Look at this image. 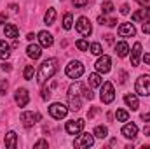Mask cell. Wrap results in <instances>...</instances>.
Returning a JSON list of instances; mask_svg holds the SVG:
<instances>
[{
	"instance_id": "cell-1",
	"label": "cell",
	"mask_w": 150,
	"mask_h": 149,
	"mask_svg": "<svg viewBox=\"0 0 150 149\" xmlns=\"http://www.w3.org/2000/svg\"><path fill=\"white\" fill-rule=\"evenodd\" d=\"M58 70V60L56 58H49L45 60L42 65H40V70H38V84H44L47 79H51L52 75L56 74Z\"/></svg>"
},
{
	"instance_id": "cell-2",
	"label": "cell",
	"mask_w": 150,
	"mask_h": 149,
	"mask_svg": "<svg viewBox=\"0 0 150 149\" xmlns=\"http://www.w3.org/2000/svg\"><path fill=\"white\" fill-rule=\"evenodd\" d=\"M79 91H80V84H72L70 90H68V102H70V109L72 111H79L82 107Z\"/></svg>"
},
{
	"instance_id": "cell-3",
	"label": "cell",
	"mask_w": 150,
	"mask_h": 149,
	"mask_svg": "<svg viewBox=\"0 0 150 149\" xmlns=\"http://www.w3.org/2000/svg\"><path fill=\"white\" fill-rule=\"evenodd\" d=\"M136 93L142 97H149L150 95V75H140L136 79Z\"/></svg>"
},
{
	"instance_id": "cell-4",
	"label": "cell",
	"mask_w": 150,
	"mask_h": 149,
	"mask_svg": "<svg viewBox=\"0 0 150 149\" xmlns=\"http://www.w3.org/2000/svg\"><path fill=\"white\" fill-rule=\"evenodd\" d=\"M75 30H77L82 37H89L91 32H93V27H91V23H89V19H87L86 16H80V18L77 19V23H75Z\"/></svg>"
},
{
	"instance_id": "cell-5",
	"label": "cell",
	"mask_w": 150,
	"mask_h": 149,
	"mask_svg": "<svg viewBox=\"0 0 150 149\" xmlns=\"http://www.w3.org/2000/svg\"><path fill=\"white\" fill-rule=\"evenodd\" d=\"M101 102L103 104H112L113 98H115V91H113V84L110 81H107V82H103L101 84Z\"/></svg>"
},
{
	"instance_id": "cell-6",
	"label": "cell",
	"mask_w": 150,
	"mask_h": 149,
	"mask_svg": "<svg viewBox=\"0 0 150 149\" xmlns=\"http://www.w3.org/2000/svg\"><path fill=\"white\" fill-rule=\"evenodd\" d=\"M82 74H84V65L80 62H70L67 65V75L70 79H79Z\"/></svg>"
},
{
	"instance_id": "cell-7",
	"label": "cell",
	"mask_w": 150,
	"mask_h": 149,
	"mask_svg": "<svg viewBox=\"0 0 150 149\" xmlns=\"http://www.w3.org/2000/svg\"><path fill=\"white\" fill-rule=\"evenodd\" d=\"M67 112H68V107L63 105V104H59V102H56V104H52V105L49 107V114H51L54 119H61V117H65Z\"/></svg>"
},
{
	"instance_id": "cell-8",
	"label": "cell",
	"mask_w": 150,
	"mask_h": 149,
	"mask_svg": "<svg viewBox=\"0 0 150 149\" xmlns=\"http://www.w3.org/2000/svg\"><path fill=\"white\" fill-rule=\"evenodd\" d=\"M94 144V135H91V133H82V135H79V139H75L74 146L75 148H91Z\"/></svg>"
},
{
	"instance_id": "cell-9",
	"label": "cell",
	"mask_w": 150,
	"mask_h": 149,
	"mask_svg": "<svg viewBox=\"0 0 150 149\" xmlns=\"http://www.w3.org/2000/svg\"><path fill=\"white\" fill-rule=\"evenodd\" d=\"M65 130L70 133V135H79L82 130H84V119H72L67 123Z\"/></svg>"
},
{
	"instance_id": "cell-10",
	"label": "cell",
	"mask_w": 150,
	"mask_h": 149,
	"mask_svg": "<svg viewBox=\"0 0 150 149\" xmlns=\"http://www.w3.org/2000/svg\"><path fill=\"white\" fill-rule=\"evenodd\" d=\"M14 100H16V104H18L19 107H25V105H28V102H30V95H28V91H26L25 88H18V90H16V95H14Z\"/></svg>"
},
{
	"instance_id": "cell-11",
	"label": "cell",
	"mask_w": 150,
	"mask_h": 149,
	"mask_svg": "<svg viewBox=\"0 0 150 149\" xmlns=\"http://www.w3.org/2000/svg\"><path fill=\"white\" fill-rule=\"evenodd\" d=\"M40 114H37V112H23L21 114V121H23V125L26 126V128H30V126H33L37 121H40Z\"/></svg>"
},
{
	"instance_id": "cell-12",
	"label": "cell",
	"mask_w": 150,
	"mask_h": 149,
	"mask_svg": "<svg viewBox=\"0 0 150 149\" xmlns=\"http://www.w3.org/2000/svg\"><path fill=\"white\" fill-rule=\"evenodd\" d=\"M110 65H112V60H110V56H107V54H103L98 62H96V70L100 72V74H107L108 70H110Z\"/></svg>"
},
{
	"instance_id": "cell-13",
	"label": "cell",
	"mask_w": 150,
	"mask_h": 149,
	"mask_svg": "<svg viewBox=\"0 0 150 149\" xmlns=\"http://www.w3.org/2000/svg\"><path fill=\"white\" fill-rule=\"evenodd\" d=\"M119 35H122V37H134V35H136L134 25H133V23H122V25L119 27Z\"/></svg>"
},
{
	"instance_id": "cell-14",
	"label": "cell",
	"mask_w": 150,
	"mask_h": 149,
	"mask_svg": "<svg viewBox=\"0 0 150 149\" xmlns=\"http://www.w3.org/2000/svg\"><path fill=\"white\" fill-rule=\"evenodd\" d=\"M122 135L126 137V139H136V135H138V126L134 125V123H127V125H124L122 126Z\"/></svg>"
},
{
	"instance_id": "cell-15",
	"label": "cell",
	"mask_w": 150,
	"mask_h": 149,
	"mask_svg": "<svg viewBox=\"0 0 150 149\" xmlns=\"http://www.w3.org/2000/svg\"><path fill=\"white\" fill-rule=\"evenodd\" d=\"M140 56H142V44L136 42L133 46V51H131V65L133 67H138L140 65Z\"/></svg>"
},
{
	"instance_id": "cell-16",
	"label": "cell",
	"mask_w": 150,
	"mask_h": 149,
	"mask_svg": "<svg viewBox=\"0 0 150 149\" xmlns=\"http://www.w3.org/2000/svg\"><path fill=\"white\" fill-rule=\"evenodd\" d=\"M38 42H40V46H42V47H51V46H52V42H54V39H52V35H51L49 32L42 30V32L38 34Z\"/></svg>"
},
{
	"instance_id": "cell-17",
	"label": "cell",
	"mask_w": 150,
	"mask_h": 149,
	"mask_svg": "<svg viewBox=\"0 0 150 149\" xmlns=\"http://www.w3.org/2000/svg\"><path fill=\"white\" fill-rule=\"evenodd\" d=\"M149 18H150V5L140 9V11H136V12L133 14V21H145V19H149Z\"/></svg>"
},
{
	"instance_id": "cell-18",
	"label": "cell",
	"mask_w": 150,
	"mask_h": 149,
	"mask_svg": "<svg viewBox=\"0 0 150 149\" xmlns=\"http://www.w3.org/2000/svg\"><path fill=\"white\" fill-rule=\"evenodd\" d=\"M16 146H18V135H16V132H9L5 135V148L16 149Z\"/></svg>"
},
{
	"instance_id": "cell-19",
	"label": "cell",
	"mask_w": 150,
	"mask_h": 149,
	"mask_svg": "<svg viewBox=\"0 0 150 149\" xmlns=\"http://www.w3.org/2000/svg\"><path fill=\"white\" fill-rule=\"evenodd\" d=\"M26 54H28L30 58H33V60H38V58H40V54H42L40 46H37V44H30V46L26 47Z\"/></svg>"
},
{
	"instance_id": "cell-20",
	"label": "cell",
	"mask_w": 150,
	"mask_h": 149,
	"mask_svg": "<svg viewBox=\"0 0 150 149\" xmlns=\"http://www.w3.org/2000/svg\"><path fill=\"white\" fill-rule=\"evenodd\" d=\"M115 53H117V56H120V58L127 56V53H129L127 42H117V44H115Z\"/></svg>"
},
{
	"instance_id": "cell-21",
	"label": "cell",
	"mask_w": 150,
	"mask_h": 149,
	"mask_svg": "<svg viewBox=\"0 0 150 149\" xmlns=\"http://www.w3.org/2000/svg\"><path fill=\"white\" fill-rule=\"evenodd\" d=\"M124 102H126L127 107H131V111H136L138 105H140V104H138V97L133 95V93H131V95H126V97H124Z\"/></svg>"
},
{
	"instance_id": "cell-22",
	"label": "cell",
	"mask_w": 150,
	"mask_h": 149,
	"mask_svg": "<svg viewBox=\"0 0 150 149\" xmlns=\"http://www.w3.org/2000/svg\"><path fill=\"white\" fill-rule=\"evenodd\" d=\"M4 34H5V37L18 39V35H19V30H18V27H16V25H5Z\"/></svg>"
},
{
	"instance_id": "cell-23",
	"label": "cell",
	"mask_w": 150,
	"mask_h": 149,
	"mask_svg": "<svg viewBox=\"0 0 150 149\" xmlns=\"http://www.w3.org/2000/svg\"><path fill=\"white\" fill-rule=\"evenodd\" d=\"M9 56H11V46L5 40H0V58L2 60H7Z\"/></svg>"
},
{
	"instance_id": "cell-24",
	"label": "cell",
	"mask_w": 150,
	"mask_h": 149,
	"mask_svg": "<svg viewBox=\"0 0 150 149\" xmlns=\"http://www.w3.org/2000/svg\"><path fill=\"white\" fill-rule=\"evenodd\" d=\"M101 84H103V79H101L100 74H91L89 75V86L98 88V86H101Z\"/></svg>"
},
{
	"instance_id": "cell-25",
	"label": "cell",
	"mask_w": 150,
	"mask_h": 149,
	"mask_svg": "<svg viewBox=\"0 0 150 149\" xmlns=\"http://www.w3.org/2000/svg\"><path fill=\"white\" fill-rule=\"evenodd\" d=\"M45 25H52L54 23V19H56V9H47V12H45Z\"/></svg>"
},
{
	"instance_id": "cell-26",
	"label": "cell",
	"mask_w": 150,
	"mask_h": 149,
	"mask_svg": "<svg viewBox=\"0 0 150 149\" xmlns=\"http://www.w3.org/2000/svg\"><path fill=\"white\" fill-rule=\"evenodd\" d=\"M107 135H108V128H107V126H96V128H94V137L105 139Z\"/></svg>"
},
{
	"instance_id": "cell-27",
	"label": "cell",
	"mask_w": 150,
	"mask_h": 149,
	"mask_svg": "<svg viewBox=\"0 0 150 149\" xmlns=\"http://www.w3.org/2000/svg\"><path fill=\"white\" fill-rule=\"evenodd\" d=\"M72 23H74V18H72L70 12H67L65 18H63V28H65V30H70V28H72Z\"/></svg>"
},
{
	"instance_id": "cell-28",
	"label": "cell",
	"mask_w": 150,
	"mask_h": 149,
	"mask_svg": "<svg viewBox=\"0 0 150 149\" xmlns=\"http://www.w3.org/2000/svg\"><path fill=\"white\" fill-rule=\"evenodd\" d=\"M89 51H91L93 54H101V53H103V47H101L100 42H93V44L89 46Z\"/></svg>"
},
{
	"instance_id": "cell-29",
	"label": "cell",
	"mask_w": 150,
	"mask_h": 149,
	"mask_svg": "<svg viewBox=\"0 0 150 149\" xmlns=\"http://www.w3.org/2000/svg\"><path fill=\"white\" fill-rule=\"evenodd\" d=\"M101 11H103V14H110L113 11V4L110 0H107V2H103L101 4Z\"/></svg>"
},
{
	"instance_id": "cell-30",
	"label": "cell",
	"mask_w": 150,
	"mask_h": 149,
	"mask_svg": "<svg viewBox=\"0 0 150 149\" xmlns=\"http://www.w3.org/2000/svg\"><path fill=\"white\" fill-rule=\"evenodd\" d=\"M115 117H117V121H127L129 119V114L124 111V109H119V111L115 112Z\"/></svg>"
},
{
	"instance_id": "cell-31",
	"label": "cell",
	"mask_w": 150,
	"mask_h": 149,
	"mask_svg": "<svg viewBox=\"0 0 150 149\" xmlns=\"http://www.w3.org/2000/svg\"><path fill=\"white\" fill-rule=\"evenodd\" d=\"M25 79H26V81H30V79H33V75H35V70H33V67H32V65H26V67H25Z\"/></svg>"
},
{
	"instance_id": "cell-32",
	"label": "cell",
	"mask_w": 150,
	"mask_h": 149,
	"mask_svg": "<svg viewBox=\"0 0 150 149\" xmlns=\"http://www.w3.org/2000/svg\"><path fill=\"white\" fill-rule=\"evenodd\" d=\"M75 46H77V49H80V51H87V49H89V42H87V40H84V39L77 40V42H75Z\"/></svg>"
},
{
	"instance_id": "cell-33",
	"label": "cell",
	"mask_w": 150,
	"mask_h": 149,
	"mask_svg": "<svg viewBox=\"0 0 150 149\" xmlns=\"http://www.w3.org/2000/svg\"><path fill=\"white\" fill-rule=\"evenodd\" d=\"M142 30H143V34H150V19H145V21H143Z\"/></svg>"
},
{
	"instance_id": "cell-34",
	"label": "cell",
	"mask_w": 150,
	"mask_h": 149,
	"mask_svg": "<svg viewBox=\"0 0 150 149\" xmlns=\"http://www.w3.org/2000/svg\"><path fill=\"white\" fill-rule=\"evenodd\" d=\"M42 98H44V100H49V98H51V90H49V88H44V90H42Z\"/></svg>"
},
{
	"instance_id": "cell-35",
	"label": "cell",
	"mask_w": 150,
	"mask_h": 149,
	"mask_svg": "<svg viewBox=\"0 0 150 149\" xmlns=\"http://www.w3.org/2000/svg\"><path fill=\"white\" fill-rule=\"evenodd\" d=\"M75 7H86L87 5V0H72Z\"/></svg>"
},
{
	"instance_id": "cell-36",
	"label": "cell",
	"mask_w": 150,
	"mask_h": 149,
	"mask_svg": "<svg viewBox=\"0 0 150 149\" xmlns=\"http://www.w3.org/2000/svg\"><path fill=\"white\" fill-rule=\"evenodd\" d=\"M84 97H86L87 100H93V98H94V95H93L91 90H84Z\"/></svg>"
},
{
	"instance_id": "cell-37",
	"label": "cell",
	"mask_w": 150,
	"mask_h": 149,
	"mask_svg": "<svg viewBox=\"0 0 150 149\" xmlns=\"http://www.w3.org/2000/svg\"><path fill=\"white\" fill-rule=\"evenodd\" d=\"M33 148H47V140H38L33 144Z\"/></svg>"
},
{
	"instance_id": "cell-38",
	"label": "cell",
	"mask_w": 150,
	"mask_h": 149,
	"mask_svg": "<svg viewBox=\"0 0 150 149\" xmlns=\"http://www.w3.org/2000/svg\"><path fill=\"white\" fill-rule=\"evenodd\" d=\"M98 23H100V25H108V19H107L105 16H100V18H98Z\"/></svg>"
},
{
	"instance_id": "cell-39",
	"label": "cell",
	"mask_w": 150,
	"mask_h": 149,
	"mask_svg": "<svg viewBox=\"0 0 150 149\" xmlns=\"http://www.w3.org/2000/svg\"><path fill=\"white\" fill-rule=\"evenodd\" d=\"M2 70H5V72H11V70H12V67H11L9 63H2Z\"/></svg>"
},
{
	"instance_id": "cell-40",
	"label": "cell",
	"mask_w": 150,
	"mask_h": 149,
	"mask_svg": "<svg viewBox=\"0 0 150 149\" xmlns=\"http://www.w3.org/2000/svg\"><path fill=\"white\" fill-rule=\"evenodd\" d=\"M0 91H2V95H5V91H7V82H5V81L0 84Z\"/></svg>"
},
{
	"instance_id": "cell-41",
	"label": "cell",
	"mask_w": 150,
	"mask_h": 149,
	"mask_svg": "<svg viewBox=\"0 0 150 149\" xmlns=\"http://www.w3.org/2000/svg\"><path fill=\"white\" fill-rule=\"evenodd\" d=\"M120 12L122 14H129V5H122L120 7Z\"/></svg>"
},
{
	"instance_id": "cell-42",
	"label": "cell",
	"mask_w": 150,
	"mask_h": 149,
	"mask_svg": "<svg viewBox=\"0 0 150 149\" xmlns=\"http://www.w3.org/2000/svg\"><path fill=\"white\" fill-rule=\"evenodd\" d=\"M5 19H7V14H5V12H2V14H0V25H2Z\"/></svg>"
},
{
	"instance_id": "cell-43",
	"label": "cell",
	"mask_w": 150,
	"mask_h": 149,
	"mask_svg": "<svg viewBox=\"0 0 150 149\" xmlns=\"http://www.w3.org/2000/svg\"><path fill=\"white\" fill-rule=\"evenodd\" d=\"M142 119H143V121H150V112L143 114V116H142Z\"/></svg>"
},
{
	"instance_id": "cell-44",
	"label": "cell",
	"mask_w": 150,
	"mask_h": 149,
	"mask_svg": "<svg viewBox=\"0 0 150 149\" xmlns=\"http://www.w3.org/2000/svg\"><path fill=\"white\" fill-rule=\"evenodd\" d=\"M143 60H145V63H147V65H150V53H149V54H145V56H143Z\"/></svg>"
},
{
	"instance_id": "cell-45",
	"label": "cell",
	"mask_w": 150,
	"mask_h": 149,
	"mask_svg": "<svg viewBox=\"0 0 150 149\" xmlns=\"http://www.w3.org/2000/svg\"><path fill=\"white\" fill-rule=\"evenodd\" d=\"M117 25V19H108V27H115Z\"/></svg>"
},
{
	"instance_id": "cell-46",
	"label": "cell",
	"mask_w": 150,
	"mask_h": 149,
	"mask_svg": "<svg viewBox=\"0 0 150 149\" xmlns=\"http://www.w3.org/2000/svg\"><path fill=\"white\" fill-rule=\"evenodd\" d=\"M136 2H138L140 5H147V4H149V0H136Z\"/></svg>"
},
{
	"instance_id": "cell-47",
	"label": "cell",
	"mask_w": 150,
	"mask_h": 149,
	"mask_svg": "<svg viewBox=\"0 0 150 149\" xmlns=\"http://www.w3.org/2000/svg\"><path fill=\"white\" fill-rule=\"evenodd\" d=\"M33 37H35L33 34H28V35H26V39H28V40H33Z\"/></svg>"
}]
</instances>
